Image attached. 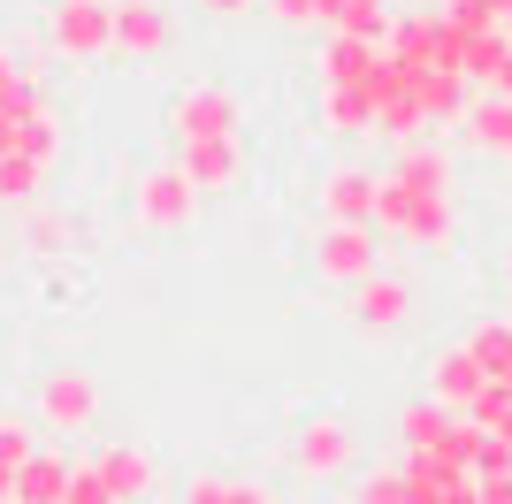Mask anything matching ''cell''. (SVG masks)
Instances as JSON below:
<instances>
[{
    "mask_svg": "<svg viewBox=\"0 0 512 504\" xmlns=\"http://www.w3.org/2000/svg\"><path fill=\"white\" fill-rule=\"evenodd\" d=\"M92 420H100V382L85 367H54L39 382V428L46 436H85Z\"/></svg>",
    "mask_w": 512,
    "mask_h": 504,
    "instance_id": "6da1fadb",
    "label": "cell"
},
{
    "mask_svg": "<svg viewBox=\"0 0 512 504\" xmlns=\"http://www.w3.org/2000/svg\"><path fill=\"white\" fill-rule=\"evenodd\" d=\"M352 459H360V436L344 420H306L291 436V474H306V482H337V474H352Z\"/></svg>",
    "mask_w": 512,
    "mask_h": 504,
    "instance_id": "7a4b0ae2",
    "label": "cell"
},
{
    "mask_svg": "<svg viewBox=\"0 0 512 504\" xmlns=\"http://www.w3.org/2000/svg\"><path fill=\"white\" fill-rule=\"evenodd\" d=\"M314 268L329 275V283H367V275L383 268V245H375V230H352V222H329L321 230V245H314Z\"/></svg>",
    "mask_w": 512,
    "mask_h": 504,
    "instance_id": "3957f363",
    "label": "cell"
},
{
    "mask_svg": "<svg viewBox=\"0 0 512 504\" xmlns=\"http://www.w3.org/2000/svg\"><path fill=\"white\" fill-rule=\"evenodd\" d=\"M375 207H383V176H375V168H329V176H321V214H329V222L375 230Z\"/></svg>",
    "mask_w": 512,
    "mask_h": 504,
    "instance_id": "277c9868",
    "label": "cell"
},
{
    "mask_svg": "<svg viewBox=\"0 0 512 504\" xmlns=\"http://www.w3.org/2000/svg\"><path fill=\"white\" fill-rule=\"evenodd\" d=\"M344 314L360 321V329H406V314H413V283L406 275H367V283H352V306Z\"/></svg>",
    "mask_w": 512,
    "mask_h": 504,
    "instance_id": "5b68a950",
    "label": "cell"
},
{
    "mask_svg": "<svg viewBox=\"0 0 512 504\" xmlns=\"http://www.w3.org/2000/svg\"><path fill=\"white\" fill-rule=\"evenodd\" d=\"M482 390H490V375L474 367V352H467V344H451V352L436 359V367H428V398H436V405H451V413H467V405L482 398Z\"/></svg>",
    "mask_w": 512,
    "mask_h": 504,
    "instance_id": "8992f818",
    "label": "cell"
},
{
    "mask_svg": "<svg viewBox=\"0 0 512 504\" xmlns=\"http://www.w3.org/2000/svg\"><path fill=\"white\" fill-rule=\"evenodd\" d=\"M92 474L107 482V497H115V504H138L153 489V459L138 451V443H107L100 459H92Z\"/></svg>",
    "mask_w": 512,
    "mask_h": 504,
    "instance_id": "52a82bcc",
    "label": "cell"
},
{
    "mask_svg": "<svg viewBox=\"0 0 512 504\" xmlns=\"http://www.w3.org/2000/svg\"><path fill=\"white\" fill-rule=\"evenodd\" d=\"M62 497H69V459L39 443V451L16 466V504H62Z\"/></svg>",
    "mask_w": 512,
    "mask_h": 504,
    "instance_id": "ba28073f",
    "label": "cell"
},
{
    "mask_svg": "<svg viewBox=\"0 0 512 504\" xmlns=\"http://www.w3.org/2000/svg\"><path fill=\"white\" fill-rule=\"evenodd\" d=\"M184 176H192V191H222V184H237V138H184Z\"/></svg>",
    "mask_w": 512,
    "mask_h": 504,
    "instance_id": "9c48e42d",
    "label": "cell"
},
{
    "mask_svg": "<svg viewBox=\"0 0 512 504\" xmlns=\"http://www.w3.org/2000/svg\"><path fill=\"white\" fill-rule=\"evenodd\" d=\"M138 207H146V222H161V230H169V222H192V176H184V168L146 176V199H138Z\"/></svg>",
    "mask_w": 512,
    "mask_h": 504,
    "instance_id": "30bf717a",
    "label": "cell"
},
{
    "mask_svg": "<svg viewBox=\"0 0 512 504\" xmlns=\"http://www.w3.org/2000/svg\"><path fill=\"white\" fill-rule=\"evenodd\" d=\"M176 123H184V138H230L237 107H230V92H184Z\"/></svg>",
    "mask_w": 512,
    "mask_h": 504,
    "instance_id": "8fae6325",
    "label": "cell"
},
{
    "mask_svg": "<svg viewBox=\"0 0 512 504\" xmlns=\"http://www.w3.org/2000/svg\"><path fill=\"white\" fill-rule=\"evenodd\" d=\"M459 123H467V146H482V153L512 146V100H497V92H490V100H474Z\"/></svg>",
    "mask_w": 512,
    "mask_h": 504,
    "instance_id": "7c38bea8",
    "label": "cell"
},
{
    "mask_svg": "<svg viewBox=\"0 0 512 504\" xmlns=\"http://www.w3.org/2000/svg\"><path fill=\"white\" fill-rule=\"evenodd\" d=\"M467 352H474V367L490 382H505L512 375V321H482V329H467Z\"/></svg>",
    "mask_w": 512,
    "mask_h": 504,
    "instance_id": "4fadbf2b",
    "label": "cell"
},
{
    "mask_svg": "<svg viewBox=\"0 0 512 504\" xmlns=\"http://www.w3.org/2000/svg\"><path fill=\"white\" fill-rule=\"evenodd\" d=\"M161 31H169V23L153 16V0H130V8H115V39H130V46H161Z\"/></svg>",
    "mask_w": 512,
    "mask_h": 504,
    "instance_id": "5bb4252c",
    "label": "cell"
},
{
    "mask_svg": "<svg viewBox=\"0 0 512 504\" xmlns=\"http://www.w3.org/2000/svg\"><path fill=\"white\" fill-rule=\"evenodd\" d=\"M31 451H39V428H31V420H16V413H0V474H16Z\"/></svg>",
    "mask_w": 512,
    "mask_h": 504,
    "instance_id": "9a60e30c",
    "label": "cell"
},
{
    "mask_svg": "<svg viewBox=\"0 0 512 504\" xmlns=\"http://www.w3.org/2000/svg\"><path fill=\"white\" fill-rule=\"evenodd\" d=\"M352 504H406V474H398V466H383V474H367V482L352 489Z\"/></svg>",
    "mask_w": 512,
    "mask_h": 504,
    "instance_id": "2e32d148",
    "label": "cell"
},
{
    "mask_svg": "<svg viewBox=\"0 0 512 504\" xmlns=\"http://www.w3.org/2000/svg\"><path fill=\"white\" fill-rule=\"evenodd\" d=\"M283 23H321V0H276Z\"/></svg>",
    "mask_w": 512,
    "mask_h": 504,
    "instance_id": "e0dca14e",
    "label": "cell"
},
{
    "mask_svg": "<svg viewBox=\"0 0 512 504\" xmlns=\"http://www.w3.org/2000/svg\"><path fill=\"white\" fill-rule=\"evenodd\" d=\"M16 92H23V84H16V62H0V107L16 100Z\"/></svg>",
    "mask_w": 512,
    "mask_h": 504,
    "instance_id": "ac0fdd59",
    "label": "cell"
},
{
    "mask_svg": "<svg viewBox=\"0 0 512 504\" xmlns=\"http://www.w3.org/2000/svg\"><path fill=\"white\" fill-rule=\"evenodd\" d=\"M214 16H237V8H253V0H207Z\"/></svg>",
    "mask_w": 512,
    "mask_h": 504,
    "instance_id": "d6986e66",
    "label": "cell"
},
{
    "mask_svg": "<svg viewBox=\"0 0 512 504\" xmlns=\"http://www.w3.org/2000/svg\"><path fill=\"white\" fill-rule=\"evenodd\" d=\"M505 39H512V16H505Z\"/></svg>",
    "mask_w": 512,
    "mask_h": 504,
    "instance_id": "ffe728a7",
    "label": "cell"
},
{
    "mask_svg": "<svg viewBox=\"0 0 512 504\" xmlns=\"http://www.w3.org/2000/svg\"><path fill=\"white\" fill-rule=\"evenodd\" d=\"M505 161H512V146H505Z\"/></svg>",
    "mask_w": 512,
    "mask_h": 504,
    "instance_id": "44dd1931",
    "label": "cell"
}]
</instances>
